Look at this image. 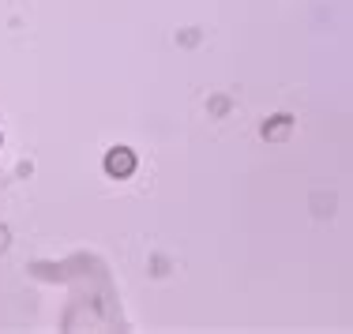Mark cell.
Wrapping results in <instances>:
<instances>
[{"instance_id":"1","label":"cell","mask_w":353,"mask_h":334,"mask_svg":"<svg viewBox=\"0 0 353 334\" xmlns=\"http://www.w3.org/2000/svg\"><path fill=\"white\" fill-rule=\"evenodd\" d=\"M105 173L109 177H132L136 173V154L128 147H117L105 154Z\"/></svg>"},{"instance_id":"2","label":"cell","mask_w":353,"mask_h":334,"mask_svg":"<svg viewBox=\"0 0 353 334\" xmlns=\"http://www.w3.org/2000/svg\"><path fill=\"white\" fill-rule=\"evenodd\" d=\"M4 237H8V233H4V229H0V248H4V244H8V240H4Z\"/></svg>"}]
</instances>
